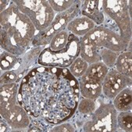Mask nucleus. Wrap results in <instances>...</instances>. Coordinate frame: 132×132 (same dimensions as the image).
I'll return each instance as SVG.
<instances>
[{
  "mask_svg": "<svg viewBox=\"0 0 132 132\" xmlns=\"http://www.w3.org/2000/svg\"><path fill=\"white\" fill-rule=\"evenodd\" d=\"M81 93L79 83L68 68L38 66L19 83L17 100L28 112L31 122L48 131L71 119Z\"/></svg>",
  "mask_w": 132,
  "mask_h": 132,
  "instance_id": "f257e3e1",
  "label": "nucleus"
},
{
  "mask_svg": "<svg viewBox=\"0 0 132 132\" xmlns=\"http://www.w3.org/2000/svg\"><path fill=\"white\" fill-rule=\"evenodd\" d=\"M0 24L1 48L16 56L23 55L37 32L31 20L11 1L9 7L0 14Z\"/></svg>",
  "mask_w": 132,
  "mask_h": 132,
  "instance_id": "f03ea898",
  "label": "nucleus"
},
{
  "mask_svg": "<svg viewBox=\"0 0 132 132\" xmlns=\"http://www.w3.org/2000/svg\"><path fill=\"white\" fill-rule=\"evenodd\" d=\"M118 111L113 103L100 102L98 107L90 115H84L85 123L83 131L89 132H113L118 130Z\"/></svg>",
  "mask_w": 132,
  "mask_h": 132,
  "instance_id": "7ed1b4c3",
  "label": "nucleus"
},
{
  "mask_svg": "<svg viewBox=\"0 0 132 132\" xmlns=\"http://www.w3.org/2000/svg\"><path fill=\"white\" fill-rule=\"evenodd\" d=\"M78 56H80V38L70 33L69 42L65 48L52 51L49 47L44 48L37 63L44 67L68 68Z\"/></svg>",
  "mask_w": 132,
  "mask_h": 132,
  "instance_id": "20e7f679",
  "label": "nucleus"
},
{
  "mask_svg": "<svg viewBox=\"0 0 132 132\" xmlns=\"http://www.w3.org/2000/svg\"><path fill=\"white\" fill-rule=\"evenodd\" d=\"M13 3L31 20L37 31L48 28L56 14L46 0H13Z\"/></svg>",
  "mask_w": 132,
  "mask_h": 132,
  "instance_id": "39448f33",
  "label": "nucleus"
},
{
  "mask_svg": "<svg viewBox=\"0 0 132 132\" xmlns=\"http://www.w3.org/2000/svg\"><path fill=\"white\" fill-rule=\"evenodd\" d=\"M109 68L102 61L89 64L85 73L77 79L81 96L97 99L102 94V82Z\"/></svg>",
  "mask_w": 132,
  "mask_h": 132,
  "instance_id": "423d86ee",
  "label": "nucleus"
},
{
  "mask_svg": "<svg viewBox=\"0 0 132 132\" xmlns=\"http://www.w3.org/2000/svg\"><path fill=\"white\" fill-rule=\"evenodd\" d=\"M127 0H103L104 13L112 19L119 28L120 36L127 42L131 41V18L127 10Z\"/></svg>",
  "mask_w": 132,
  "mask_h": 132,
  "instance_id": "0eeeda50",
  "label": "nucleus"
},
{
  "mask_svg": "<svg viewBox=\"0 0 132 132\" xmlns=\"http://www.w3.org/2000/svg\"><path fill=\"white\" fill-rule=\"evenodd\" d=\"M86 35L95 46L105 48L117 52H125L129 44L122 38L120 31L110 29L103 24L96 26Z\"/></svg>",
  "mask_w": 132,
  "mask_h": 132,
  "instance_id": "6e6552de",
  "label": "nucleus"
},
{
  "mask_svg": "<svg viewBox=\"0 0 132 132\" xmlns=\"http://www.w3.org/2000/svg\"><path fill=\"white\" fill-rule=\"evenodd\" d=\"M132 77L120 73L115 67L109 69L102 82V94L111 100L123 89L131 87Z\"/></svg>",
  "mask_w": 132,
  "mask_h": 132,
  "instance_id": "1a4fd4ad",
  "label": "nucleus"
},
{
  "mask_svg": "<svg viewBox=\"0 0 132 132\" xmlns=\"http://www.w3.org/2000/svg\"><path fill=\"white\" fill-rule=\"evenodd\" d=\"M1 117L11 126L12 131H23L31 124V118L28 112L19 103L10 106L0 107Z\"/></svg>",
  "mask_w": 132,
  "mask_h": 132,
  "instance_id": "9d476101",
  "label": "nucleus"
},
{
  "mask_svg": "<svg viewBox=\"0 0 132 132\" xmlns=\"http://www.w3.org/2000/svg\"><path fill=\"white\" fill-rule=\"evenodd\" d=\"M81 14L92 20L96 26L102 24L105 20V13L102 9V1H100V0L81 1Z\"/></svg>",
  "mask_w": 132,
  "mask_h": 132,
  "instance_id": "9b49d317",
  "label": "nucleus"
},
{
  "mask_svg": "<svg viewBox=\"0 0 132 132\" xmlns=\"http://www.w3.org/2000/svg\"><path fill=\"white\" fill-rule=\"evenodd\" d=\"M96 27L95 23L84 16H78L67 26V30L75 36L81 38Z\"/></svg>",
  "mask_w": 132,
  "mask_h": 132,
  "instance_id": "f8f14e48",
  "label": "nucleus"
},
{
  "mask_svg": "<svg viewBox=\"0 0 132 132\" xmlns=\"http://www.w3.org/2000/svg\"><path fill=\"white\" fill-rule=\"evenodd\" d=\"M98 49L99 48L95 46L86 35L80 38V57L88 64L101 61Z\"/></svg>",
  "mask_w": 132,
  "mask_h": 132,
  "instance_id": "ddd939ff",
  "label": "nucleus"
},
{
  "mask_svg": "<svg viewBox=\"0 0 132 132\" xmlns=\"http://www.w3.org/2000/svg\"><path fill=\"white\" fill-rule=\"evenodd\" d=\"M113 105L118 112L131 110L132 108V92L131 87L123 89L113 98Z\"/></svg>",
  "mask_w": 132,
  "mask_h": 132,
  "instance_id": "4468645a",
  "label": "nucleus"
},
{
  "mask_svg": "<svg viewBox=\"0 0 132 132\" xmlns=\"http://www.w3.org/2000/svg\"><path fill=\"white\" fill-rule=\"evenodd\" d=\"M131 52H123L119 54L115 64V69L121 74L132 77Z\"/></svg>",
  "mask_w": 132,
  "mask_h": 132,
  "instance_id": "2eb2a0df",
  "label": "nucleus"
},
{
  "mask_svg": "<svg viewBox=\"0 0 132 132\" xmlns=\"http://www.w3.org/2000/svg\"><path fill=\"white\" fill-rule=\"evenodd\" d=\"M22 62L21 56H16L10 52H4L1 54L0 58V67L1 71H9L17 69Z\"/></svg>",
  "mask_w": 132,
  "mask_h": 132,
  "instance_id": "dca6fc26",
  "label": "nucleus"
},
{
  "mask_svg": "<svg viewBox=\"0 0 132 132\" xmlns=\"http://www.w3.org/2000/svg\"><path fill=\"white\" fill-rule=\"evenodd\" d=\"M70 37V33L66 29L56 34L49 44V48L52 51H60L67 45Z\"/></svg>",
  "mask_w": 132,
  "mask_h": 132,
  "instance_id": "f3484780",
  "label": "nucleus"
},
{
  "mask_svg": "<svg viewBox=\"0 0 132 132\" xmlns=\"http://www.w3.org/2000/svg\"><path fill=\"white\" fill-rule=\"evenodd\" d=\"M97 107L96 99H90L81 96L80 97L76 112L83 115H90L95 112Z\"/></svg>",
  "mask_w": 132,
  "mask_h": 132,
  "instance_id": "a211bd4d",
  "label": "nucleus"
},
{
  "mask_svg": "<svg viewBox=\"0 0 132 132\" xmlns=\"http://www.w3.org/2000/svg\"><path fill=\"white\" fill-rule=\"evenodd\" d=\"M120 53V52H113L105 48H99L98 49V54L100 56L101 61L109 69L115 67L117 59Z\"/></svg>",
  "mask_w": 132,
  "mask_h": 132,
  "instance_id": "6ab92c4d",
  "label": "nucleus"
},
{
  "mask_svg": "<svg viewBox=\"0 0 132 132\" xmlns=\"http://www.w3.org/2000/svg\"><path fill=\"white\" fill-rule=\"evenodd\" d=\"M89 64L82 58L78 56L68 67L71 74L77 79L82 77L88 70Z\"/></svg>",
  "mask_w": 132,
  "mask_h": 132,
  "instance_id": "aec40b11",
  "label": "nucleus"
},
{
  "mask_svg": "<svg viewBox=\"0 0 132 132\" xmlns=\"http://www.w3.org/2000/svg\"><path fill=\"white\" fill-rule=\"evenodd\" d=\"M117 124L122 130L131 132L132 130V113L131 110L119 112L117 114Z\"/></svg>",
  "mask_w": 132,
  "mask_h": 132,
  "instance_id": "412c9836",
  "label": "nucleus"
},
{
  "mask_svg": "<svg viewBox=\"0 0 132 132\" xmlns=\"http://www.w3.org/2000/svg\"><path fill=\"white\" fill-rule=\"evenodd\" d=\"M51 8L56 13L64 12L72 7L77 0H48Z\"/></svg>",
  "mask_w": 132,
  "mask_h": 132,
  "instance_id": "4be33fe9",
  "label": "nucleus"
},
{
  "mask_svg": "<svg viewBox=\"0 0 132 132\" xmlns=\"http://www.w3.org/2000/svg\"><path fill=\"white\" fill-rule=\"evenodd\" d=\"M20 83V76L16 70H12L9 71H6L1 73V79H0V85H3L5 84H10V83Z\"/></svg>",
  "mask_w": 132,
  "mask_h": 132,
  "instance_id": "5701e85b",
  "label": "nucleus"
},
{
  "mask_svg": "<svg viewBox=\"0 0 132 132\" xmlns=\"http://www.w3.org/2000/svg\"><path fill=\"white\" fill-rule=\"evenodd\" d=\"M49 131L51 132H73L77 131L76 127L70 123H60L54 127H52Z\"/></svg>",
  "mask_w": 132,
  "mask_h": 132,
  "instance_id": "b1692460",
  "label": "nucleus"
},
{
  "mask_svg": "<svg viewBox=\"0 0 132 132\" xmlns=\"http://www.w3.org/2000/svg\"><path fill=\"white\" fill-rule=\"evenodd\" d=\"M0 131L1 132H8V131H12L13 128L11 126L1 117V120H0Z\"/></svg>",
  "mask_w": 132,
  "mask_h": 132,
  "instance_id": "393cba45",
  "label": "nucleus"
},
{
  "mask_svg": "<svg viewBox=\"0 0 132 132\" xmlns=\"http://www.w3.org/2000/svg\"><path fill=\"white\" fill-rule=\"evenodd\" d=\"M11 3V1H10V0H1V2H0V12H3L4 10H6L9 6L10 5Z\"/></svg>",
  "mask_w": 132,
  "mask_h": 132,
  "instance_id": "a878e982",
  "label": "nucleus"
},
{
  "mask_svg": "<svg viewBox=\"0 0 132 132\" xmlns=\"http://www.w3.org/2000/svg\"><path fill=\"white\" fill-rule=\"evenodd\" d=\"M127 10H128L130 17L131 18V16H132V2L130 1V0L128 1V3H127Z\"/></svg>",
  "mask_w": 132,
  "mask_h": 132,
  "instance_id": "bb28decb",
  "label": "nucleus"
}]
</instances>
